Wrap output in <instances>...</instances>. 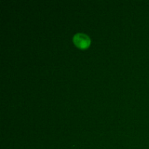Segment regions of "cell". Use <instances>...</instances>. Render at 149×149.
Masks as SVG:
<instances>
[{
    "label": "cell",
    "mask_w": 149,
    "mask_h": 149,
    "mask_svg": "<svg viewBox=\"0 0 149 149\" xmlns=\"http://www.w3.org/2000/svg\"><path fill=\"white\" fill-rule=\"evenodd\" d=\"M74 43L77 47L81 49H86L90 44V39L89 36L84 33H77L73 38Z\"/></svg>",
    "instance_id": "1"
}]
</instances>
